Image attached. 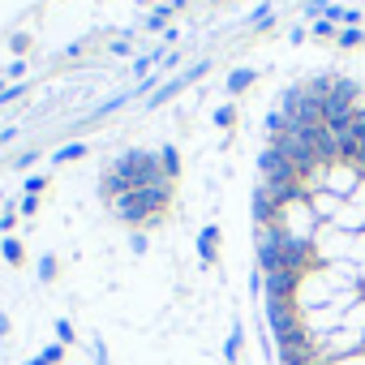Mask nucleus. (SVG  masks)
I'll use <instances>...</instances> for the list:
<instances>
[{"mask_svg":"<svg viewBox=\"0 0 365 365\" xmlns=\"http://www.w3.org/2000/svg\"><path fill=\"white\" fill-rule=\"evenodd\" d=\"M250 211H254V228H267V224H275L279 220V202H275V194L262 185H254V202H250Z\"/></svg>","mask_w":365,"mask_h":365,"instance_id":"423d86ee","label":"nucleus"},{"mask_svg":"<svg viewBox=\"0 0 365 365\" xmlns=\"http://www.w3.org/2000/svg\"><path fill=\"white\" fill-rule=\"evenodd\" d=\"M0 207H5V202H0Z\"/></svg>","mask_w":365,"mask_h":365,"instance_id":"e433bc0d","label":"nucleus"},{"mask_svg":"<svg viewBox=\"0 0 365 365\" xmlns=\"http://www.w3.org/2000/svg\"><path fill=\"white\" fill-rule=\"evenodd\" d=\"M39 356H43L48 365H61V361H65V344H48V348H43Z\"/></svg>","mask_w":365,"mask_h":365,"instance_id":"4be33fe9","label":"nucleus"},{"mask_svg":"<svg viewBox=\"0 0 365 365\" xmlns=\"http://www.w3.org/2000/svg\"><path fill=\"white\" fill-rule=\"evenodd\" d=\"M361 185H365V176H361V172H356L352 163H344V159H339V163H335V168L327 172V190H331L335 198H344V202H348V198H352V194H356Z\"/></svg>","mask_w":365,"mask_h":365,"instance_id":"7ed1b4c3","label":"nucleus"},{"mask_svg":"<svg viewBox=\"0 0 365 365\" xmlns=\"http://www.w3.org/2000/svg\"><path fill=\"white\" fill-rule=\"evenodd\" d=\"M254 78H258V69H232V73H228V95L250 91V86H254Z\"/></svg>","mask_w":365,"mask_h":365,"instance_id":"9d476101","label":"nucleus"},{"mask_svg":"<svg viewBox=\"0 0 365 365\" xmlns=\"http://www.w3.org/2000/svg\"><path fill=\"white\" fill-rule=\"evenodd\" d=\"M18 211H22V215H35V211H39V198H31V194H26V198L18 202Z\"/></svg>","mask_w":365,"mask_h":365,"instance_id":"a878e982","label":"nucleus"},{"mask_svg":"<svg viewBox=\"0 0 365 365\" xmlns=\"http://www.w3.org/2000/svg\"><path fill=\"white\" fill-rule=\"evenodd\" d=\"M309 35H318V39H339V26H335V22H327V18H318V26H314Z\"/></svg>","mask_w":365,"mask_h":365,"instance_id":"6ab92c4d","label":"nucleus"},{"mask_svg":"<svg viewBox=\"0 0 365 365\" xmlns=\"http://www.w3.org/2000/svg\"><path fill=\"white\" fill-rule=\"evenodd\" d=\"M168 18H172V9H168V5L150 9V18H146V31H168Z\"/></svg>","mask_w":365,"mask_h":365,"instance_id":"dca6fc26","label":"nucleus"},{"mask_svg":"<svg viewBox=\"0 0 365 365\" xmlns=\"http://www.w3.org/2000/svg\"><path fill=\"white\" fill-rule=\"evenodd\" d=\"M14 224H18V211H14V207H9V211H0V228H5V232H9Z\"/></svg>","mask_w":365,"mask_h":365,"instance_id":"cd10ccee","label":"nucleus"},{"mask_svg":"<svg viewBox=\"0 0 365 365\" xmlns=\"http://www.w3.org/2000/svg\"><path fill=\"white\" fill-rule=\"evenodd\" d=\"M159 168H163L168 180L180 176V155H176V146H159Z\"/></svg>","mask_w":365,"mask_h":365,"instance_id":"9b49d317","label":"nucleus"},{"mask_svg":"<svg viewBox=\"0 0 365 365\" xmlns=\"http://www.w3.org/2000/svg\"><path fill=\"white\" fill-rule=\"evenodd\" d=\"M284 168H292V163H288V159H284V155H279L275 146H267V150L258 155V172H262V180H271V176H279Z\"/></svg>","mask_w":365,"mask_h":365,"instance_id":"6e6552de","label":"nucleus"},{"mask_svg":"<svg viewBox=\"0 0 365 365\" xmlns=\"http://www.w3.org/2000/svg\"><path fill=\"white\" fill-rule=\"evenodd\" d=\"M91 356H95V365H108V348H103V344H99V339H95V344H91Z\"/></svg>","mask_w":365,"mask_h":365,"instance_id":"bb28decb","label":"nucleus"},{"mask_svg":"<svg viewBox=\"0 0 365 365\" xmlns=\"http://www.w3.org/2000/svg\"><path fill=\"white\" fill-rule=\"evenodd\" d=\"M215 125H220V129H232V125H237V108H232V103L215 108Z\"/></svg>","mask_w":365,"mask_h":365,"instance_id":"a211bd4d","label":"nucleus"},{"mask_svg":"<svg viewBox=\"0 0 365 365\" xmlns=\"http://www.w3.org/2000/svg\"><path fill=\"white\" fill-rule=\"evenodd\" d=\"M344 142H365V103L352 112V125H348V138Z\"/></svg>","mask_w":365,"mask_h":365,"instance_id":"2eb2a0df","label":"nucleus"},{"mask_svg":"<svg viewBox=\"0 0 365 365\" xmlns=\"http://www.w3.org/2000/svg\"><path fill=\"white\" fill-rule=\"evenodd\" d=\"M185 5H190V0H168V9H172V14H176V9H185Z\"/></svg>","mask_w":365,"mask_h":365,"instance_id":"72a5a7b5","label":"nucleus"},{"mask_svg":"<svg viewBox=\"0 0 365 365\" xmlns=\"http://www.w3.org/2000/svg\"><path fill=\"white\" fill-rule=\"evenodd\" d=\"M172 202V180H163V185H150V190H133V194H120L112 202V211L125 220V224H155V215Z\"/></svg>","mask_w":365,"mask_h":365,"instance_id":"f257e3e1","label":"nucleus"},{"mask_svg":"<svg viewBox=\"0 0 365 365\" xmlns=\"http://www.w3.org/2000/svg\"><path fill=\"white\" fill-rule=\"evenodd\" d=\"M241 344H245V331H241V327H232V331H228V344H224V361H232V365H237Z\"/></svg>","mask_w":365,"mask_h":365,"instance_id":"f8f14e48","label":"nucleus"},{"mask_svg":"<svg viewBox=\"0 0 365 365\" xmlns=\"http://www.w3.org/2000/svg\"><path fill=\"white\" fill-rule=\"evenodd\" d=\"M215 250H220V228L211 224V228H202V232H198V254H202V262H207V267L215 262Z\"/></svg>","mask_w":365,"mask_h":365,"instance_id":"1a4fd4ad","label":"nucleus"},{"mask_svg":"<svg viewBox=\"0 0 365 365\" xmlns=\"http://www.w3.org/2000/svg\"><path fill=\"white\" fill-rule=\"evenodd\" d=\"M86 155V142H69V146H61L56 155H52V163H73V159H82Z\"/></svg>","mask_w":365,"mask_h":365,"instance_id":"4468645a","label":"nucleus"},{"mask_svg":"<svg viewBox=\"0 0 365 365\" xmlns=\"http://www.w3.org/2000/svg\"><path fill=\"white\" fill-rule=\"evenodd\" d=\"M22 73H26V61L18 56V61H14V65L5 69V82H18V86H22Z\"/></svg>","mask_w":365,"mask_h":365,"instance_id":"5701e85b","label":"nucleus"},{"mask_svg":"<svg viewBox=\"0 0 365 365\" xmlns=\"http://www.w3.org/2000/svg\"><path fill=\"white\" fill-rule=\"evenodd\" d=\"M0 258H5L9 267H22V241L5 237V241H0Z\"/></svg>","mask_w":365,"mask_h":365,"instance_id":"ddd939ff","label":"nucleus"},{"mask_svg":"<svg viewBox=\"0 0 365 365\" xmlns=\"http://www.w3.org/2000/svg\"><path fill=\"white\" fill-rule=\"evenodd\" d=\"M207 69H211V65H207V61H198V65H190V69H185V73H176V78H172V82H163V86H159V91H155V95H150V108H155V103H168V99H172V95H180V91H185V86H190V82H198V78H202V73H207Z\"/></svg>","mask_w":365,"mask_h":365,"instance_id":"39448f33","label":"nucleus"},{"mask_svg":"<svg viewBox=\"0 0 365 365\" xmlns=\"http://www.w3.org/2000/svg\"><path fill=\"white\" fill-rule=\"evenodd\" d=\"M254 26H258V31H267V26H271V9H267V5L254 14Z\"/></svg>","mask_w":365,"mask_h":365,"instance_id":"393cba45","label":"nucleus"},{"mask_svg":"<svg viewBox=\"0 0 365 365\" xmlns=\"http://www.w3.org/2000/svg\"><path fill=\"white\" fill-rule=\"evenodd\" d=\"M339 207H344V198H335L331 190H318V194H309V211L318 215V224H331V220L339 215Z\"/></svg>","mask_w":365,"mask_h":365,"instance_id":"0eeeda50","label":"nucleus"},{"mask_svg":"<svg viewBox=\"0 0 365 365\" xmlns=\"http://www.w3.org/2000/svg\"><path fill=\"white\" fill-rule=\"evenodd\" d=\"M288 39H292V43H305V39H309V31H305V26H292V35H288Z\"/></svg>","mask_w":365,"mask_h":365,"instance_id":"2f4dec72","label":"nucleus"},{"mask_svg":"<svg viewBox=\"0 0 365 365\" xmlns=\"http://www.w3.org/2000/svg\"><path fill=\"white\" fill-rule=\"evenodd\" d=\"M22 86H5V91H0V108H5V103H22Z\"/></svg>","mask_w":365,"mask_h":365,"instance_id":"b1692460","label":"nucleus"},{"mask_svg":"<svg viewBox=\"0 0 365 365\" xmlns=\"http://www.w3.org/2000/svg\"><path fill=\"white\" fill-rule=\"evenodd\" d=\"M129 250H133V254H146V237H142V232H133V237H129Z\"/></svg>","mask_w":365,"mask_h":365,"instance_id":"c85d7f7f","label":"nucleus"},{"mask_svg":"<svg viewBox=\"0 0 365 365\" xmlns=\"http://www.w3.org/2000/svg\"><path fill=\"white\" fill-rule=\"evenodd\" d=\"M52 331H56V344H73V322H69V318H56Z\"/></svg>","mask_w":365,"mask_h":365,"instance_id":"412c9836","label":"nucleus"},{"mask_svg":"<svg viewBox=\"0 0 365 365\" xmlns=\"http://www.w3.org/2000/svg\"><path fill=\"white\" fill-rule=\"evenodd\" d=\"M138 5H150V9H159V5H155V0H138Z\"/></svg>","mask_w":365,"mask_h":365,"instance_id":"c9c22d12","label":"nucleus"},{"mask_svg":"<svg viewBox=\"0 0 365 365\" xmlns=\"http://www.w3.org/2000/svg\"><path fill=\"white\" fill-rule=\"evenodd\" d=\"M267 322L275 331V344H284L301 331V309L292 301H267Z\"/></svg>","mask_w":365,"mask_h":365,"instance_id":"f03ea898","label":"nucleus"},{"mask_svg":"<svg viewBox=\"0 0 365 365\" xmlns=\"http://www.w3.org/2000/svg\"><path fill=\"white\" fill-rule=\"evenodd\" d=\"M361 43H365L361 26H344V31H339V48H361Z\"/></svg>","mask_w":365,"mask_h":365,"instance_id":"f3484780","label":"nucleus"},{"mask_svg":"<svg viewBox=\"0 0 365 365\" xmlns=\"http://www.w3.org/2000/svg\"><path fill=\"white\" fill-rule=\"evenodd\" d=\"M22 365H48V361H43V356H35V361H22Z\"/></svg>","mask_w":365,"mask_h":365,"instance_id":"f704fd0d","label":"nucleus"},{"mask_svg":"<svg viewBox=\"0 0 365 365\" xmlns=\"http://www.w3.org/2000/svg\"><path fill=\"white\" fill-rule=\"evenodd\" d=\"M327 365H365V352H356V356H344V361H327Z\"/></svg>","mask_w":365,"mask_h":365,"instance_id":"7c9ffc66","label":"nucleus"},{"mask_svg":"<svg viewBox=\"0 0 365 365\" xmlns=\"http://www.w3.org/2000/svg\"><path fill=\"white\" fill-rule=\"evenodd\" d=\"M297 288H301V275H292V271L262 275V297L267 301H292L297 305Z\"/></svg>","mask_w":365,"mask_h":365,"instance_id":"20e7f679","label":"nucleus"},{"mask_svg":"<svg viewBox=\"0 0 365 365\" xmlns=\"http://www.w3.org/2000/svg\"><path fill=\"white\" fill-rule=\"evenodd\" d=\"M14 331V322H9V314H0V335H9Z\"/></svg>","mask_w":365,"mask_h":365,"instance_id":"473e14b6","label":"nucleus"},{"mask_svg":"<svg viewBox=\"0 0 365 365\" xmlns=\"http://www.w3.org/2000/svg\"><path fill=\"white\" fill-rule=\"evenodd\" d=\"M43 185H48V180H43V176H31V180H26V194H31V198H35V194H39V190H43Z\"/></svg>","mask_w":365,"mask_h":365,"instance_id":"c756f323","label":"nucleus"},{"mask_svg":"<svg viewBox=\"0 0 365 365\" xmlns=\"http://www.w3.org/2000/svg\"><path fill=\"white\" fill-rule=\"evenodd\" d=\"M56 271H61V262H56L52 254H43V258H39V279H56Z\"/></svg>","mask_w":365,"mask_h":365,"instance_id":"aec40b11","label":"nucleus"}]
</instances>
